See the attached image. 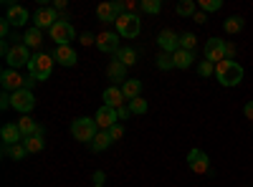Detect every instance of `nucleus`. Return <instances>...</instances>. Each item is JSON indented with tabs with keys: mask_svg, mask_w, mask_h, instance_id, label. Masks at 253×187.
<instances>
[{
	"mask_svg": "<svg viewBox=\"0 0 253 187\" xmlns=\"http://www.w3.org/2000/svg\"><path fill=\"white\" fill-rule=\"evenodd\" d=\"M215 76L223 86H238L243 81V69L236 61H220V64H215Z\"/></svg>",
	"mask_w": 253,
	"mask_h": 187,
	"instance_id": "1",
	"label": "nucleus"
},
{
	"mask_svg": "<svg viewBox=\"0 0 253 187\" xmlns=\"http://www.w3.org/2000/svg\"><path fill=\"white\" fill-rule=\"evenodd\" d=\"M96 119H89V116H79V119H74L71 121V134L76 137V142H94V137L99 134L96 132Z\"/></svg>",
	"mask_w": 253,
	"mask_h": 187,
	"instance_id": "2",
	"label": "nucleus"
},
{
	"mask_svg": "<svg viewBox=\"0 0 253 187\" xmlns=\"http://www.w3.org/2000/svg\"><path fill=\"white\" fill-rule=\"evenodd\" d=\"M28 71H31V76H36L38 81H46V78L51 76V71H53V56H48V53H36V56L31 58V64H28Z\"/></svg>",
	"mask_w": 253,
	"mask_h": 187,
	"instance_id": "3",
	"label": "nucleus"
},
{
	"mask_svg": "<svg viewBox=\"0 0 253 187\" xmlns=\"http://www.w3.org/2000/svg\"><path fill=\"white\" fill-rule=\"evenodd\" d=\"M139 31H142V23H139L137 13H124L117 18V33L122 38H137Z\"/></svg>",
	"mask_w": 253,
	"mask_h": 187,
	"instance_id": "4",
	"label": "nucleus"
},
{
	"mask_svg": "<svg viewBox=\"0 0 253 187\" xmlns=\"http://www.w3.org/2000/svg\"><path fill=\"white\" fill-rule=\"evenodd\" d=\"M31 58H33V56H31V51H28L26 43H15V46H10V51H8V56H5V64L18 71L20 66H28Z\"/></svg>",
	"mask_w": 253,
	"mask_h": 187,
	"instance_id": "5",
	"label": "nucleus"
},
{
	"mask_svg": "<svg viewBox=\"0 0 253 187\" xmlns=\"http://www.w3.org/2000/svg\"><path fill=\"white\" fill-rule=\"evenodd\" d=\"M10 107L26 116V114L36 107V96H33V91H31V89H20V91L10 94Z\"/></svg>",
	"mask_w": 253,
	"mask_h": 187,
	"instance_id": "6",
	"label": "nucleus"
},
{
	"mask_svg": "<svg viewBox=\"0 0 253 187\" xmlns=\"http://www.w3.org/2000/svg\"><path fill=\"white\" fill-rule=\"evenodd\" d=\"M51 33V38L56 40V46H69L71 43V40H74V26L69 23V20H58V23L48 31Z\"/></svg>",
	"mask_w": 253,
	"mask_h": 187,
	"instance_id": "7",
	"label": "nucleus"
},
{
	"mask_svg": "<svg viewBox=\"0 0 253 187\" xmlns=\"http://www.w3.org/2000/svg\"><path fill=\"white\" fill-rule=\"evenodd\" d=\"M0 84H3V91L15 94V91H20V89H26V78L20 76L15 69H5L3 74H0Z\"/></svg>",
	"mask_w": 253,
	"mask_h": 187,
	"instance_id": "8",
	"label": "nucleus"
},
{
	"mask_svg": "<svg viewBox=\"0 0 253 187\" xmlns=\"http://www.w3.org/2000/svg\"><path fill=\"white\" fill-rule=\"evenodd\" d=\"M124 3H101L96 5V18L101 23H117V18L124 15Z\"/></svg>",
	"mask_w": 253,
	"mask_h": 187,
	"instance_id": "9",
	"label": "nucleus"
},
{
	"mask_svg": "<svg viewBox=\"0 0 253 187\" xmlns=\"http://www.w3.org/2000/svg\"><path fill=\"white\" fill-rule=\"evenodd\" d=\"M187 167L193 170L195 175H205L210 170V159L203 150H190L187 152Z\"/></svg>",
	"mask_w": 253,
	"mask_h": 187,
	"instance_id": "10",
	"label": "nucleus"
},
{
	"mask_svg": "<svg viewBox=\"0 0 253 187\" xmlns=\"http://www.w3.org/2000/svg\"><path fill=\"white\" fill-rule=\"evenodd\" d=\"M205 61H210V64H220V61H228V58H225V40L210 38L208 43H205Z\"/></svg>",
	"mask_w": 253,
	"mask_h": 187,
	"instance_id": "11",
	"label": "nucleus"
},
{
	"mask_svg": "<svg viewBox=\"0 0 253 187\" xmlns=\"http://www.w3.org/2000/svg\"><path fill=\"white\" fill-rule=\"evenodd\" d=\"M96 48L101 53H117L122 46H119V33H112V31H104L96 36Z\"/></svg>",
	"mask_w": 253,
	"mask_h": 187,
	"instance_id": "12",
	"label": "nucleus"
},
{
	"mask_svg": "<svg viewBox=\"0 0 253 187\" xmlns=\"http://www.w3.org/2000/svg\"><path fill=\"white\" fill-rule=\"evenodd\" d=\"M157 46L162 48V53H175L180 48V36L175 31H162L157 36Z\"/></svg>",
	"mask_w": 253,
	"mask_h": 187,
	"instance_id": "13",
	"label": "nucleus"
},
{
	"mask_svg": "<svg viewBox=\"0 0 253 187\" xmlns=\"http://www.w3.org/2000/svg\"><path fill=\"white\" fill-rule=\"evenodd\" d=\"M117 119H119V116H117V109L107 107V104L96 109V124H99V127H101L104 132H107V129H112L114 124H117Z\"/></svg>",
	"mask_w": 253,
	"mask_h": 187,
	"instance_id": "14",
	"label": "nucleus"
},
{
	"mask_svg": "<svg viewBox=\"0 0 253 187\" xmlns=\"http://www.w3.org/2000/svg\"><path fill=\"white\" fill-rule=\"evenodd\" d=\"M58 23V18H56V10L53 8H38L36 10V28H41V31H43V28H53Z\"/></svg>",
	"mask_w": 253,
	"mask_h": 187,
	"instance_id": "15",
	"label": "nucleus"
},
{
	"mask_svg": "<svg viewBox=\"0 0 253 187\" xmlns=\"http://www.w3.org/2000/svg\"><path fill=\"white\" fill-rule=\"evenodd\" d=\"M0 139H3L5 147H13V144L23 142V134H20L18 124H3V129H0Z\"/></svg>",
	"mask_w": 253,
	"mask_h": 187,
	"instance_id": "16",
	"label": "nucleus"
},
{
	"mask_svg": "<svg viewBox=\"0 0 253 187\" xmlns=\"http://www.w3.org/2000/svg\"><path fill=\"white\" fill-rule=\"evenodd\" d=\"M28 18H31V15H28V10H26L23 5H10V8H8V15H5V20H8L10 26H15V28L26 26Z\"/></svg>",
	"mask_w": 253,
	"mask_h": 187,
	"instance_id": "17",
	"label": "nucleus"
},
{
	"mask_svg": "<svg viewBox=\"0 0 253 187\" xmlns=\"http://www.w3.org/2000/svg\"><path fill=\"white\" fill-rule=\"evenodd\" d=\"M53 61H58L61 66H74L76 64V51L71 48V46H56V51H53Z\"/></svg>",
	"mask_w": 253,
	"mask_h": 187,
	"instance_id": "18",
	"label": "nucleus"
},
{
	"mask_svg": "<svg viewBox=\"0 0 253 187\" xmlns=\"http://www.w3.org/2000/svg\"><path fill=\"white\" fill-rule=\"evenodd\" d=\"M104 104H107V107H112V109H119V107H124V94H122V89H117V86H109L107 91H104Z\"/></svg>",
	"mask_w": 253,
	"mask_h": 187,
	"instance_id": "19",
	"label": "nucleus"
},
{
	"mask_svg": "<svg viewBox=\"0 0 253 187\" xmlns=\"http://www.w3.org/2000/svg\"><path fill=\"white\" fill-rule=\"evenodd\" d=\"M139 91H142V81L139 78H126L124 84H122V94L124 99H139Z\"/></svg>",
	"mask_w": 253,
	"mask_h": 187,
	"instance_id": "20",
	"label": "nucleus"
},
{
	"mask_svg": "<svg viewBox=\"0 0 253 187\" xmlns=\"http://www.w3.org/2000/svg\"><path fill=\"white\" fill-rule=\"evenodd\" d=\"M172 61H175V69H190V66H193V61H195V56H193V51L177 48L172 53Z\"/></svg>",
	"mask_w": 253,
	"mask_h": 187,
	"instance_id": "21",
	"label": "nucleus"
},
{
	"mask_svg": "<svg viewBox=\"0 0 253 187\" xmlns=\"http://www.w3.org/2000/svg\"><path fill=\"white\" fill-rule=\"evenodd\" d=\"M117 61H119V64H124L126 69H129V66H134V64H137V51H134L132 46H122V48L117 51Z\"/></svg>",
	"mask_w": 253,
	"mask_h": 187,
	"instance_id": "22",
	"label": "nucleus"
},
{
	"mask_svg": "<svg viewBox=\"0 0 253 187\" xmlns=\"http://www.w3.org/2000/svg\"><path fill=\"white\" fill-rule=\"evenodd\" d=\"M18 129H20V134H23V139H26V137H33L38 132V124H36V119H31L26 114V116L18 119Z\"/></svg>",
	"mask_w": 253,
	"mask_h": 187,
	"instance_id": "23",
	"label": "nucleus"
},
{
	"mask_svg": "<svg viewBox=\"0 0 253 187\" xmlns=\"http://www.w3.org/2000/svg\"><path fill=\"white\" fill-rule=\"evenodd\" d=\"M23 43L28 46V48H38L41 43H43V33H41V28H28L26 31V36H23Z\"/></svg>",
	"mask_w": 253,
	"mask_h": 187,
	"instance_id": "24",
	"label": "nucleus"
},
{
	"mask_svg": "<svg viewBox=\"0 0 253 187\" xmlns=\"http://www.w3.org/2000/svg\"><path fill=\"white\" fill-rule=\"evenodd\" d=\"M107 76H109L112 81H122V84H124V81H126V78H124V76H126V66L119 64V61L114 58L112 64H109V69H107Z\"/></svg>",
	"mask_w": 253,
	"mask_h": 187,
	"instance_id": "25",
	"label": "nucleus"
},
{
	"mask_svg": "<svg viewBox=\"0 0 253 187\" xmlns=\"http://www.w3.org/2000/svg\"><path fill=\"white\" fill-rule=\"evenodd\" d=\"M23 147L28 150V154H36V152H41L46 147V142H43V137L41 134H33V137H26L23 139Z\"/></svg>",
	"mask_w": 253,
	"mask_h": 187,
	"instance_id": "26",
	"label": "nucleus"
},
{
	"mask_svg": "<svg viewBox=\"0 0 253 187\" xmlns=\"http://www.w3.org/2000/svg\"><path fill=\"white\" fill-rule=\"evenodd\" d=\"M243 26H246V20L241 18V15H230L225 23H223V28H225V33H230V36H236V33H241L243 31Z\"/></svg>",
	"mask_w": 253,
	"mask_h": 187,
	"instance_id": "27",
	"label": "nucleus"
},
{
	"mask_svg": "<svg viewBox=\"0 0 253 187\" xmlns=\"http://www.w3.org/2000/svg\"><path fill=\"white\" fill-rule=\"evenodd\" d=\"M112 144V137H109V132H99L96 137H94V142H91V150L94 152H104Z\"/></svg>",
	"mask_w": 253,
	"mask_h": 187,
	"instance_id": "28",
	"label": "nucleus"
},
{
	"mask_svg": "<svg viewBox=\"0 0 253 187\" xmlns=\"http://www.w3.org/2000/svg\"><path fill=\"white\" fill-rule=\"evenodd\" d=\"M3 152H5L10 159H15V162H18V159H23V157L28 154V150L23 147V142H20V144H13V147H3Z\"/></svg>",
	"mask_w": 253,
	"mask_h": 187,
	"instance_id": "29",
	"label": "nucleus"
},
{
	"mask_svg": "<svg viewBox=\"0 0 253 187\" xmlns=\"http://www.w3.org/2000/svg\"><path fill=\"white\" fill-rule=\"evenodd\" d=\"M126 107H129V112H132V114H147V109H150V104H147V101L139 96V99H132L129 104H126Z\"/></svg>",
	"mask_w": 253,
	"mask_h": 187,
	"instance_id": "30",
	"label": "nucleus"
},
{
	"mask_svg": "<svg viewBox=\"0 0 253 187\" xmlns=\"http://www.w3.org/2000/svg\"><path fill=\"white\" fill-rule=\"evenodd\" d=\"M195 13H198V10H195L193 0H180V3H177V15L187 18V15H195Z\"/></svg>",
	"mask_w": 253,
	"mask_h": 187,
	"instance_id": "31",
	"label": "nucleus"
},
{
	"mask_svg": "<svg viewBox=\"0 0 253 187\" xmlns=\"http://www.w3.org/2000/svg\"><path fill=\"white\" fill-rule=\"evenodd\" d=\"M198 5L203 13H215L223 8V0H198Z\"/></svg>",
	"mask_w": 253,
	"mask_h": 187,
	"instance_id": "32",
	"label": "nucleus"
},
{
	"mask_svg": "<svg viewBox=\"0 0 253 187\" xmlns=\"http://www.w3.org/2000/svg\"><path fill=\"white\" fill-rule=\"evenodd\" d=\"M157 69H160V71H170V69H175L172 53H160V56H157Z\"/></svg>",
	"mask_w": 253,
	"mask_h": 187,
	"instance_id": "33",
	"label": "nucleus"
},
{
	"mask_svg": "<svg viewBox=\"0 0 253 187\" xmlns=\"http://www.w3.org/2000/svg\"><path fill=\"white\" fill-rule=\"evenodd\" d=\"M198 46V38L193 36V33H182L180 36V48H185V51H193Z\"/></svg>",
	"mask_w": 253,
	"mask_h": 187,
	"instance_id": "34",
	"label": "nucleus"
},
{
	"mask_svg": "<svg viewBox=\"0 0 253 187\" xmlns=\"http://www.w3.org/2000/svg\"><path fill=\"white\" fill-rule=\"evenodd\" d=\"M160 8H162V3H160V0H142V10L144 13H160Z\"/></svg>",
	"mask_w": 253,
	"mask_h": 187,
	"instance_id": "35",
	"label": "nucleus"
},
{
	"mask_svg": "<svg viewBox=\"0 0 253 187\" xmlns=\"http://www.w3.org/2000/svg\"><path fill=\"white\" fill-rule=\"evenodd\" d=\"M198 74H200V76H205V78H208V76H213V74H215V64H210V61H200Z\"/></svg>",
	"mask_w": 253,
	"mask_h": 187,
	"instance_id": "36",
	"label": "nucleus"
},
{
	"mask_svg": "<svg viewBox=\"0 0 253 187\" xmlns=\"http://www.w3.org/2000/svg\"><path fill=\"white\" fill-rule=\"evenodd\" d=\"M107 132H109L112 142H117V139H122V137H124V129L119 127V124H114V127H112V129H107Z\"/></svg>",
	"mask_w": 253,
	"mask_h": 187,
	"instance_id": "37",
	"label": "nucleus"
},
{
	"mask_svg": "<svg viewBox=\"0 0 253 187\" xmlns=\"http://www.w3.org/2000/svg\"><path fill=\"white\" fill-rule=\"evenodd\" d=\"M81 43L84 46H94L96 43V36L94 33H81Z\"/></svg>",
	"mask_w": 253,
	"mask_h": 187,
	"instance_id": "38",
	"label": "nucleus"
},
{
	"mask_svg": "<svg viewBox=\"0 0 253 187\" xmlns=\"http://www.w3.org/2000/svg\"><path fill=\"white\" fill-rule=\"evenodd\" d=\"M0 109H10V94L8 91H3V96H0Z\"/></svg>",
	"mask_w": 253,
	"mask_h": 187,
	"instance_id": "39",
	"label": "nucleus"
},
{
	"mask_svg": "<svg viewBox=\"0 0 253 187\" xmlns=\"http://www.w3.org/2000/svg\"><path fill=\"white\" fill-rule=\"evenodd\" d=\"M233 56H236V46H233V43H225V58L230 61Z\"/></svg>",
	"mask_w": 253,
	"mask_h": 187,
	"instance_id": "40",
	"label": "nucleus"
},
{
	"mask_svg": "<svg viewBox=\"0 0 253 187\" xmlns=\"http://www.w3.org/2000/svg\"><path fill=\"white\" fill-rule=\"evenodd\" d=\"M8 31H10V23H8V20H0V36H8Z\"/></svg>",
	"mask_w": 253,
	"mask_h": 187,
	"instance_id": "41",
	"label": "nucleus"
},
{
	"mask_svg": "<svg viewBox=\"0 0 253 187\" xmlns=\"http://www.w3.org/2000/svg\"><path fill=\"white\" fill-rule=\"evenodd\" d=\"M129 114H132V112H129V107H119V109H117V116H119V119H126Z\"/></svg>",
	"mask_w": 253,
	"mask_h": 187,
	"instance_id": "42",
	"label": "nucleus"
},
{
	"mask_svg": "<svg viewBox=\"0 0 253 187\" xmlns=\"http://www.w3.org/2000/svg\"><path fill=\"white\" fill-rule=\"evenodd\" d=\"M243 114H246V116H248V119L253 121V101H248V104H246V109H243Z\"/></svg>",
	"mask_w": 253,
	"mask_h": 187,
	"instance_id": "43",
	"label": "nucleus"
},
{
	"mask_svg": "<svg viewBox=\"0 0 253 187\" xmlns=\"http://www.w3.org/2000/svg\"><path fill=\"white\" fill-rule=\"evenodd\" d=\"M94 182H96V185H101V182H104V172H101V170H96V172H94Z\"/></svg>",
	"mask_w": 253,
	"mask_h": 187,
	"instance_id": "44",
	"label": "nucleus"
},
{
	"mask_svg": "<svg viewBox=\"0 0 253 187\" xmlns=\"http://www.w3.org/2000/svg\"><path fill=\"white\" fill-rule=\"evenodd\" d=\"M36 81H38V78H36V76H31V74H28V76H26V89H31V86H33V84H36Z\"/></svg>",
	"mask_w": 253,
	"mask_h": 187,
	"instance_id": "45",
	"label": "nucleus"
},
{
	"mask_svg": "<svg viewBox=\"0 0 253 187\" xmlns=\"http://www.w3.org/2000/svg\"><path fill=\"white\" fill-rule=\"evenodd\" d=\"M63 8H66V0H56L53 3V10H63Z\"/></svg>",
	"mask_w": 253,
	"mask_h": 187,
	"instance_id": "46",
	"label": "nucleus"
},
{
	"mask_svg": "<svg viewBox=\"0 0 253 187\" xmlns=\"http://www.w3.org/2000/svg\"><path fill=\"white\" fill-rule=\"evenodd\" d=\"M193 18H195V23H205V20H208V18H205V13H195Z\"/></svg>",
	"mask_w": 253,
	"mask_h": 187,
	"instance_id": "47",
	"label": "nucleus"
},
{
	"mask_svg": "<svg viewBox=\"0 0 253 187\" xmlns=\"http://www.w3.org/2000/svg\"><path fill=\"white\" fill-rule=\"evenodd\" d=\"M94 187H104V185H94Z\"/></svg>",
	"mask_w": 253,
	"mask_h": 187,
	"instance_id": "48",
	"label": "nucleus"
}]
</instances>
